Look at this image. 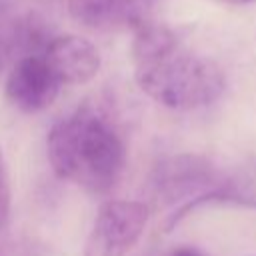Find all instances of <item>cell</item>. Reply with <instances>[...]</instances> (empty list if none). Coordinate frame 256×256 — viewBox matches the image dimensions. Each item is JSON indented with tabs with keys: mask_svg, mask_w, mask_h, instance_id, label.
I'll list each match as a JSON object with an SVG mask.
<instances>
[{
	"mask_svg": "<svg viewBox=\"0 0 256 256\" xmlns=\"http://www.w3.org/2000/svg\"><path fill=\"white\" fill-rule=\"evenodd\" d=\"M218 2H226V4H250L256 0H218Z\"/></svg>",
	"mask_w": 256,
	"mask_h": 256,
	"instance_id": "9c48e42d",
	"label": "cell"
},
{
	"mask_svg": "<svg viewBox=\"0 0 256 256\" xmlns=\"http://www.w3.org/2000/svg\"><path fill=\"white\" fill-rule=\"evenodd\" d=\"M46 152L62 180L94 194L112 190L126 166V148L118 130L90 106L74 110L50 128Z\"/></svg>",
	"mask_w": 256,
	"mask_h": 256,
	"instance_id": "7a4b0ae2",
	"label": "cell"
},
{
	"mask_svg": "<svg viewBox=\"0 0 256 256\" xmlns=\"http://www.w3.org/2000/svg\"><path fill=\"white\" fill-rule=\"evenodd\" d=\"M44 58L62 84H86L100 70L98 48L76 34L56 36L46 44Z\"/></svg>",
	"mask_w": 256,
	"mask_h": 256,
	"instance_id": "5b68a950",
	"label": "cell"
},
{
	"mask_svg": "<svg viewBox=\"0 0 256 256\" xmlns=\"http://www.w3.org/2000/svg\"><path fill=\"white\" fill-rule=\"evenodd\" d=\"M154 4L156 0H68V10L76 22L90 28H138L148 22Z\"/></svg>",
	"mask_w": 256,
	"mask_h": 256,
	"instance_id": "8992f818",
	"label": "cell"
},
{
	"mask_svg": "<svg viewBox=\"0 0 256 256\" xmlns=\"http://www.w3.org/2000/svg\"><path fill=\"white\" fill-rule=\"evenodd\" d=\"M132 58L140 90L170 110L210 106L226 88L220 66L182 50L176 34L162 24L144 22L136 28Z\"/></svg>",
	"mask_w": 256,
	"mask_h": 256,
	"instance_id": "6da1fadb",
	"label": "cell"
},
{
	"mask_svg": "<svg viewBox=\"0 0 256 256\" xmlns=\"http://www.w3.org/2000/svg\"><path fill=\"white\" fill-rule=\"evenodd\" d=\"M62 82L56 78L44 56L20 58L6 78V98L22 112H42L50 108L60 92Z\"/></svg>",
	"mask_w": 256,
	"mask_h": 256,
	"instance_id": "277c9868",
	"label": "cell"
},
{
	"mask_svg": "<svg viewBox=\"0 0 256 256\" xmlns=\"http://www.w3.org/2000/svg\"><path fill=\"white\" fill-rule=\"evenodd\" d=\"M150 210L138 200H108L98 210L82 256H126L142 238Z\"/></svg>",
	"mask_w": 256,
	"mask_h": 256,
	"instance_id": "3957f363",
	"label": "cell"
},
{
	"mask_svg": "<svg viewBox=\"0 0 256 256\" xmlns=\"http://www.w3.org/2000/svg\"><path fill=\"white\" fill-rule=\"evenodd\" d=\"M250 256H256V254H250Z\"/></svg>",
	"mask_w": 256,
	"mask_h": 256,
	"instance_id": "30bf717a",
	"label": "cell"
},
{
	"mask_svg": "<svg viewBox=\"0 0 256 256\" xmlns=\"http://www.w3.org/2000/svg\"><path fill=\"white\" fill-rule=\"evenodd\" d=\"M10 214H12V188H10L8 166L0 150V230L6 228V224L10 222Z\"/></svg>",
	"mask_w": 256,
	"mask_h": 256,
	"instance_id": "52a82bcc",
	"label": "cell"
},
{
	"mask_svg": "<svg viewBox=\"0 0 256 256\" xmlns=\"http://www.w3.org/2000/svg\"><path fill=\"white\" fill-rule=\"evenodd\" d=\"M170 256H206V254L200 252L198 248H192V246H178L170 252Z\"/></svg>",
	"mask_w": 256,
	"mask_h": 256,
	"instance_id": "ba28073f",
	"label": "cell"
}]
</instances>
